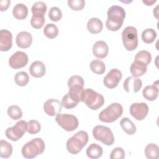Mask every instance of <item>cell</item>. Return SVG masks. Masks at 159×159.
<instances>
[{
    "label": "cell",
    "mask_w": 159,
    "mask_h": 159,
    "mask_svg": "<svg viewBox=\"0 0 159 159\" xmlns=\"http://www.w3.org/2000/svg\"><path fill=\"white\" fill-rule=\"evenodd\" d=\"M81 102H83L89 109L97 110L104 103L103 96L91 88L83 89L81 94Z\"/></svg>",
    "instance_id": "277c9868"
},
{
    "label": "cell",
    "mask_w": 159,
    "mask_h": 159,
    "mask_svg": "<svg viewBox=\"0 0 159 159\" xmlns=\"http://www.w3.org/2000/svg\"><path fill=\"white\" fill-rule=\"evenodd\" d=\"M122 43L126 50L133 51L138 45L137 30L133 26L126 27L122 32Z\"/></svg>",
    "instance_id": "8992f818"
},
{
    "label": "cell",
    "mask_w": 159,
    "mask_h": 159,
    "mask_svg": "<svg viewBox=\"0 0 159 159\" xmlns=\"http://www.w3.org/2000/svg\"><path fill=\"white\" fill-rule=\"evenodd\" d=\"M131 116L137 120L144 119L148 112V106L145 102H135L130 106Z\"/></svg>",
    "instance_id": "4fadbf2b"
},
{
    "label": "cell",
    "mask_w": 159,
    "mask_h": 159,
    "mask_svg": "<svg viewBox=\"0 0 159 159\" xmlns=\"http://www.w3.org/2000/svg\"><path fill=\"white\" fill-rule=\"evenodd\" d=\"M157 36V34L156 31L152 28L146 29L142 33V39L145 43H151L153 42Z\"/></svg>",
    "instance_id": "4dcf8cb0"
},
{
    "label": "cell",
    "mask_w": 159,
    "mask_h": 159,
    "mask_svg": "<svg viewBox=\"0 0 159 159\" xmlns=\"http://www.w3.org/2000/svg\"><path fill=\"white\" fill-rule=\"evenodd\" d=\"M80 102H81L80 97L68 92L63 97L61 104L63 107L70 109L76 107Z\"/></svg>",
    "instance_id": "d6986e66"
},
{
    "label": "cell",
    "mask_w": 159,
    "mask_h": 159,
    "mask_svg": "<svg viewBox=\"0 0 159 159\" xmlns=\"http://www.w3.org/2000/svg\"><path fill=\"white\" fill-rule=\"evenodd\" d=\"M57 123L65 130L71 132L75 130L79 124L76 117L68 114H58L55 117Z\"/></svg>",
    "instance_id": "ba28073f"
},
{
    "label": "cell",
    "mask_w": 159,
    "mask_h": 159,
    "mask_svg": "<svg viewBox=\"0 0 159 159\" xmlns=\"http://www.w3.org/2000/svg\"><path fill=\"white\" fill-rule=\"evenodd\" d=\"M152 60L151 53L147 50H141L137 53L135 56L134 61L140 63L147 66Z\"/></svg>",
    "instance_id": "4316f807"
},
{
    "label": "cell",
    "mask_w": 159,
    "mask_h": 159,
    "mask_svg": "<svg viewBox=\"0 0 159 159\" xmlns=\"http://www.w3.org/2000/svg\"><path fill=\"white\" fill-rule=\"evenodd\" d=\"M27 122L20 120L14 126L8 127L6 130V136L12 141H17L22 137L27 131Z\"/></svg>",
    "instance_id": "9c48e42d"
},
{
    "label": "cell",
    "mask_w": 159,
    "mask_h": 159,
    "mask_svg": "<svg viewBox=\"0 0 159 159\" xmlns=\"http://www.w3.org/2000/svg\"><path fill=\"white\" fill-rule=\"evenodd\" d=\"M158 81H156L153 85H148L144 88L142 91L143 96L148 101L155 100L158 95Z\"/></svg>",
    "instance_id": "ffe728a7"
},
{
    "label": "cell",
    "mask_w": 159,
    "mask_h": 159,
    "mask_svg": "<svg viewBox=\"0 0 159 159\" xmlns=\"http://www.w3.org/2000/svg\"><path fill=\"white\" fill-rule=\"evenodd\" d=\"M147 70V68L146 66L136 61H134L130 67V73L135 78L143 76L146 73Z\"/></svg>",
    "instance_id": "484cf974"
},
{
    "label": "cell",
    "mask_w": 159,
    "mask_h": 159,
    "mask_svg": "<svg viewBox=\"0 0 159 159\" xmlns=\"http://www.w3.org/2000/svg\"><path fill=\"white\" fill-rule=\"evenodd\" d=\"M28 61V56L25 52L17 51L10 57L9 59V65L12 68L19 69L26 66Z\"/></svg>",
    "instance_id": "8fae6325"
},
{
    "label": "cell",
    "mask_w": 159,
    "mask_h": 159,
    "mask_svg": "<svg viewBox=\"0 0 159 159\" xmlns=\"http://www.w3.org/2000/svg\"><path fill=\"white\" fill-rule=\"evenodd\" d=\"M88 142V133L84 130H80L67 140L66 149L71 154L76 155L81 151Z\"/></svg>",
    "instance_id": "3957f363"
},
{
    "label": "cell",
    "mask_w": 159,
    "mask_h": 159,
    "mask_svg": "<svg viewBox=\"0 0 159 159\" xmlns=\"http://www.w3.org/2000/svg\"><path fill=\"white\" fill-rule=\"evenodd\" d=\"M102 22L98 18L92 17L89 19L87 22V29L93 34H99L102 31Z\"/></svg>",
    "instance_id": "7402d4cb"
},
{
    "label": "cell",
    "mask_w": 159,
    "mask_h": 159,
    "mask_svg": "<svg viewBox=\"0 0 159 159\" xmlns=\"http://www.w3.org/2000/svg\"><path fill=\"white\" fill-rule=\"evenodd\" d=\"M12 153V146L6 140L0 141V157L3 158H9Z\"/></svg>",
    "instance_id": "f1b7e54d"
},
{
    "label": "cell",
    "mask_w": 159,
    "mask_h": 159,
    "mask_svg": "<svg viewBox=\"0 0 159 159\" xmlns=\"http://www.w3.org/2000/svg\"><path fill=\"white\" fill-rule=\"evenodd\" d=\"M16 42L19 47L22 48H27L32 44V36L28 32H20L16 36Z\"/></svg>",
    "instance_id": "ac0fdd59"
},
{
    "label": "cell",
    "mask_w": 159,
    "mask_h": 159,
    "mask_svg": "<svg viewBox=\"0 0 159 159\" xmlns=\"http://www.w3.org/2000/svg\"><path fill=\"white\" fill-rule=\"evenodd\" d=\"M122 76V72L119 70L117 68H112L104 78L103 83L107 88L113 89L118 85Z\"/></svg>",
    "instance_id": "30bf717a"
},
{
    "label": "cell",
    "mask_w": 159,
    "mask_h": 159,
    "mask_svg": "<svg viewBox=\"0 0 159 159\" xmlns=\"http://www.w3.org/2000/svg\"><path fill=\"white\" fill-rule=\"evenodd\" d=\"M30 74L35 78H41L46 73V67L41 61H34L29 67Z\"/></svg>",
    "instance_id": "44dd1931"
},
{
    "label": "cell",
    "mask_w": 159,
    "mask_h": 159,
    "mask_svg": "<svg viewBox=\"0 0 159 159\" xmlns=\"http://www.w3.org/2000/svg\"><path fill=\"white\" fill-rule=\"evenodd\" d=\"M125 151L121 147L114 148L110 154L111 159H123L125 158Z\"/></svg>",
    "instance_id": "ab89813d"
},
{
    "label": "cell",
    "mask_w": 159,
    "mask_h": 159,
    "mask_svg": "<svg viewBox=\"0 0 159 159\" xmlns=\"http://www.w3.org/2000/svg\"><path fill=\"white\" fill-rule=\"evenodd\" d=\"M145 155L148 159L158 158V147L155 143L148 144L145 148Z\"/></svg>",
    "instance_id": "f546056e"
},
{
    "label": "cell",
    "mask_w": 159,
    "mask_h": 159,
    "mask_svg": "<svg viewBox=\"0 0 159 159\" xmlns=\"http://www.w3.org/2000/svg\"><path fill=\"white\" fill-rule=\"evenodd\" d=\"M61 102L55 99H49L43 104L45 112L50 116H55L60 114L61 111Z\"/></svg>",
    "instance_id": "5bb4252c"
},
{
    "label": "cell",
    "mask_w": 159,
    "mask_h": 159,
    "mask_svg": "<svg viewBox=\"0 0 159 159\" xmlns=\"http://www.w3.org/2000/svg\"><path fill=\"white\" fill-rule=\"evenodd\" d=\"M68 86L69 88L68 92L80 96L81 99V94L84 89V80L81 76L73 75L70 77L68 81Z\"/></svg>",
    "instance_id": "7c38bea8"
},
{
    "label": "cell",
    "mask_w": 159,
    "mask_h": 159,
    "mask_svg": "<svg viewBox=\"0 0 159 159\" xmlns=\"http://www.w3.org/2000/svg\"><path fill=\"white\" fill-rule=\"evenodd\" d=\"M158 6L155 8V9H153V14H154V16H155V17L157 18V19H158V10H157V9H158Z\"/></svg>",
    "instance_id": "7bdbcfd3"
},
{
    "label": "cell",
    "mask_w": 159,
    "mask_h": 159,
    "mask_svg": "<svg viewBox=\"0 0 159 159\" xmlns=\"http://www.w3.org/2000/svg\"><path fill=\"white\" fill-rule=\"evenodd\" d=\"M31 11L34 16L44 17L47 11V5L42 1H37L32 5Z\"/></svg>",
    "instance_id": "83f0119b"
},
{
    "label": "cell",
    "mask_w": 159,
    "mask_h": 159,
    "mask_svg": "<svg viewBox=\"0 0 159 159\" xmlns=\"http://www.w3.org/2000/svg\"><path fill=\"white\" fill-rule=\"evenodd\" d=\"M11 1L9 0H1L0 1V10L1 11H6L9 7Z\"/></svg>",
    "instance_id": "60d3db41"
},
{
    "label": "cell",
    "mask_w": 159,
    "mask_h": 159,
    "mask_svg": "<svg viewBox=\"0 0 159 159\" xmlns=\"http://www.w3.org/2000/svg\"><path fill=\"white\" fill-rule=\"evenodd\" d=\"M109 47L107 44L102 40L94 43L93 47V53L94 57L98 58H104L108 54Z\"/></svg>",
    "instance_id": "e0dca14e"
},
{
    "label": "cell",
    "mask_w": 159,
    "mask_h": 159,
    "mask_svg": "<svg viewBox=\"0 0 159 159\" xmlns=\"http://www.w3.org/2000/svg\"><path fill=\"white\" fill-rule=\"evenodd\" d=\"M90 68L95 74L102 75L106 70V66L103 61L100 60L96 59L91 61L90 63Z\"/></svg>",
    "instance_id": "1f68e13d"
},
{
    "label": "cell",
    "mask_w": 159,
    "mask_h": 159,
    "mask_svg": "<svg viewBox=\"0 0 159 159\" xmlns=\"http://www.w3.org/2000/svg\"><path fill=\"white\" fill-rule=\"evenodd\" d=\"M41 125L36 120H30L27 122V131L30 134H36L40 130Z\"/></svg>",
    "instance_id": "d590c367"
},
{
    "label": "cell",
    "mask_w": 159,
    "mask_h": 159,
    "mask_svg": "<svg viewBox=\"0 0 159 159\" xmlns=\"http://www.w3.org/2000/svg\"><path fill=\"white\" fill-rule=\"evenodd\" d=\"M12 14L17 19L23 20L27 16L28 8L25 4L22 3H18L14 7Z\"/></svg>",
    "instance_id": "cb8c5ba5"
},
{
    "label": "cell",
    "mask_w": 159,
    "mask_h": 159,
    "mask_svg": "<svg viewBox=\"0 0 159 159\" xmlns=\"http://www.w3.org/2000/svg\"><path fill=\"white\" fill-rule=\"evenodd\" d=\"M93 135L96 140L106 145H112L114 142V137L112 130L106 126L96 125L93 129Z\"/></svg>",
    "instance_id": "52a82bcc"
},
{
    "label": "cell",
    "mask_w": 159,
    "mask_h": 159,
    "mask_svg": "<svg viewBox=\"0 0 159 159\" xmlns=\"http://www.w3.org/2000/svg\"><path fill=\"white\" fill-rule=\"evenodd\" d=\"M14 81L19 86H25L29 81V75L25 71L17 72L14 76Z\"/></svg>",
    "instance_id": "836d02e7"
},
{
    "label": "cell",
    "mask_w": 159,
    "mask_h": 159,
    "mask_svg": "<svg viewBox=\"0 0 159 159\" xmlns=\"http://www.w3.org/2000/svg\"><path fill=\"white\" fill-rule=\"evenodd\" d=\"M102 148L98 144L93 143L86 149V153L88 158L91 159H97L102 155Z\"/></svg>",
    "instance_id": "603a6c76"
},
{
    "label": "cell",
    "mask_w": 159,
    "mask_h": 159,
    "mask_svg": "<svg viewBox=\"0 0 159 159\" xmlns=\"http://www.w3.org/2000/svg\"><path fill=\"white\" fill-rule=\"evenodd\" d=\"M45 22V17H37L32 16L30 20V24L33 28L39 29L43 27Z\"/></svg>",
    "instance_id": "f35d334b"
},
{
    "label": "cell",
    "mask_w": 159,
    "mask_h": 159,
    "mask_svg": "<svg viewBox=\"0 0 159 159\" xmlns=\"http://www.w3.org/2000/svg\"><path fill=\"white\" fill-rule=\"evenodd\" d=\"M44 35L48 39H53L58 35V29L56 25L52 23L47 24L43 29Z\"/></svg>",
    "instance_id": "d6a6232c"
},
{
    "label": "cell",
    "mask_w": 159,
    "mask_h": 159,
    "mask_svg": "<svg viewBox=\"0 0 159 159\" xmlns=\"http://www.w3.org/2000/svg\"><path fill=\"white\" fill-rule=\"evenodd\" d=\"M142 86V81L140 78L134 76L127 77L124 82L123 87L127 93H130L131 90L133 93H137Z\"/></svg>",
    "instance_id": "9a60e30c"
},
{
    "label": "cell",
    "mask_w": 159,
    "mask_h": 159,
    "mask_svg": "<svg viewBox=\"0 0 159 159\" xmlns=\"http://www.w3.org/2000/svg\"><path fill=\"white\" fill-rule=\"evenodd\" d=\"M62 17V13L60 8L58 7H52L48 11V17L53 22L59 21Z\"/></svg>",
    "instance_id": "8d00e7d4"
},
{
    "label": "cell",
    "mask_w": 159,
    "mask_h": 159,
    "mask_svg": "<svg viewBox=\"0 0 159 159\" xmlns=\"http://www.w3.org/2000/svg\"><path fill=\"white\" fill-rule=\"evenodd\" d=\"M123 108L121 104L114 102L109 104L99 114V119L103 122L111 123L118 119L122 114Z\"/></svg>",
    "instance_id": "5b68a950"
},
{
    "label": "cell",
    "mask_w": 159,
    "mask_h": 159,
    "mask_svg": "<svg viewBox=\"0 0 159 159\" xmlns=\"http://www.w3.org/2000/svg\"><path fill=\"white\" fill-rule=\"evenodd\" d=\"M156 0H152V1H148V0H143L142 2L147 6H152L153 4L156 2Z\"/></svg>",
    "instance_id": "b9f144b4"
},
{
    "label": "cell",
    "mask_w": 159,
    "mask_h": 159,
    "mask_svg": "<svg viewBox=\"0 0 159 159\" xmlns=\"http://www.w3.org/2000/svg\"><path fill=\"white\" fill-rule=\"evenodd\" d=\"M8 116L13 120L20 119L22 116V112L20 107L17 105L10 106L7 111Z\"/></svg>",
    "instance_id": "e575fe53"
},
{
    "label": "cell",
    "mask_w": 159,
    "mask_h": 159,
    "mask_svg": "<svg viewBox=\"0 0 159 159\" xmlns=\"http://www.w3.org/2000/svg\"><path fill=\"white\" fill-rule=\"evenodd\" d=\"M107 19L106 26L111 31H117L119 30L124 22L125 17V11L124 9L117 5L111 6L107 12Z\"/></svg>",
    "instance_id": "6da1fadb"
},
{
    "label": "cell",
    "mask_w": 159,
    "mask_h": 159,
    "mask_svg": "<svg viewBox=\"0 0 159 159\" xmlns=\"http://www.w3.org/2000/svg\"><path fill=\"white\" fill-rule=\"evenodd\" d=\"M122 130L128 135H133L136 132V126L134 122L127 117H123L120 121Z\"/></svg>",
    "instance_id": "d4e9b609"
},
{
    "label": "cell",
    "mask_w": 159,
    "mask_h": 159,
    "mask_svg": "<svg viewBox=\"0 0 159 159\" xmlns=\"http://www.w3.org/2000/svg\"><path fill=\"white\" fill-rule=\"evenodd\" d=\"M45 148V145L43 140L40 138H35L24 144L21 152L25 158L32 159L42 154L44 152Z\"/></svg>",
    "instance_id": "7a4b0ae2"
},
{
    "label": "cell",
    "mask_w": 159,
    "mask_h": 159,
    "mask_svg": "<svg viewBox=\"0 0 159 159\" xmlns=\"http://www.w3.org/2000/svg\"><path fill=\"white\" fill-rule=\"evenodd\" d=\"M68 6L73 11H81L85 6L84 0H68Z\"/></svg>",
    "instance_id": "74e56055"
},
{
    "label": "cell",
    "mask_w": 159,
    "mask_h": 159,
    "mask_svg": "<svg viewBox=\"0 0 159 159\" xmlns=\"http://www.w3.org/2000/svg\"><path fill=\"white\" fill-rule=\"evenodd\" d=\"M12 45V35L6 29L0 30V50L7 52L10 50Z\"/></svg>",
    "instance_id": "2e32d148"
}]
</instances>
